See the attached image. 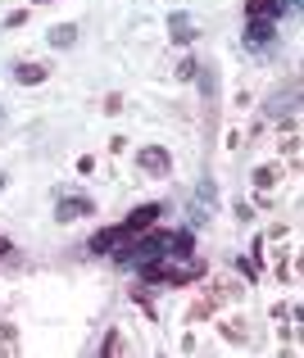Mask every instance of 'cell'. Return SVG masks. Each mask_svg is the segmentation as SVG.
<instances>
[{"mask_svg":"<svg viewBox=\"0 0 304 358\" xmlns=\"http://www.w3.org/2000/svg\"><path fill=\"white\" fill-rule=\"evenodd\" d=\"M282 9H286V0H250V5H245V18H268V23H277Z\"/></svg>","mask_w":304,"mask_h":358,"instance_id":"cell-8","label":"cell"},{"mask_svg":"<svg viewBox=\"0 0 304 358\" xmlns=\"http://www.w3.org/2000/svg\"><path fill=\"white\" fill-rule=\"evenodd\" d=\"M5 23H9V27H23V23H27V9H14V14H9Z\"/></svg>","mask_w":304,"mask_h":358,"instance_id":"cell-20","label":"cell"},{"mask_svg":"<svg viewBox=\"0 0 304 358\" xmlns=\"http://www.w3.org/2000/svg\"><path fill=\"white\" fill-rule=\"evenodd\" d=\"M0 186H5V173H0Z\"/></svg>","mask_w":304,"mask_h":358,"instance_id":"cell-24","label":"cell"},{"mask_svg":"<svg viewBox=\"0 0 304 358\" xmlns=\"http://www.w3.org/2000/svg\"><path fill=\"white\" fill-rule=\"evenodd\" d=\"M168 32H173L177 45H191V41H195V18L177 9V14H168Z\"/></svg>","mask_w":304,"mask_h":358,"instance_id":"cell-5","label":"cell"},{"mask_svg":"<svg viewBox=\"0 0 304 358\" xmlns=\"http://www.w3.org/2000/svg\"><path fill=\"white\" fill-rule=\"evenodd\" d=\"M236 268H241V272H245V277H250V281H259V263H254V259H241V263H236Z\"/></svg>","mask_w":304,"mask_h":358,"instance_id":"cell-18","label":"cell"},{"mask_svg":"<svg viewBox=\"0 0 304 358\" xmlns=\"http://www.w3.org/2000/svg\"><path fill=\"white\" fill-rule=\"evenodd\" d=\"M132 241H137V236L127 231V222H118V227H104V231H96V236H91V250H96V254H113V259H118V254L127 250Z\"/></svg>","mask_w":304,"mask_h":358,"instance_id":"cell-2","label":"cell"},{"mask_svg":"<svg viewBox=\"0 0 304 358\" xmlns=\"http://www.w3.org/2000/svg\"><path fill=\"white\" fill-rule=\"evenodd\" d=\"M159 213H164L159 204H141V209H132V213H127V231H132V236L150 231V227H155V218H159Z\"/></svg>","mask_w":304,"mask_h":358,"instance_id":"cell-6","label":"cell"},{"mask_svg":"<svg viewBox=\"0 0 304 358\" xmlns=\"http://www.w3.org/2000/svg\"><path fill=\"white\" fill-rule=\"evenodd\" d=\"M223 336L232 345H245L250 341V322H245V317H232V322H223Z\"/></svg>","mask_w":304,"mask_h":358,"instance_id":"cell-13","label":"cell"},{"mask_svg":"<svg viewBox=\"0 0 304 358\" xmlns=\"http://www.w3.org/2000/svg\"><path fill=\"white\" fill-rule=\"evenodd\" d=\"M205 78H200V91H205V100H214V91H218V73L214 69H200Z\"/></svg>","mask_w":304,"mask_h":358,"instance_id":"cell-14","label":"cell"},{"mask_svg":"<svg viewBox=\"0 0 304 358\" xmlns=\"http://www.w3.org/2000/svg\"><path fill=\"white\" fill-rule=\"evenodd\" d=\"M137 164L146 168V173H155V177H168V168H173V159H168V150H164V145H141Z\"/></svg>","mask_w":304,"mask_h":358,"instance_id":"cell-4","label":"cell"},{"mask_svg":"<svg viewBox=\"0 0 304 358\" xmlns=\"http://www.w3.org/2000/svg\"><path fill=\"white\" fill-rule=\"evenodd\" d=\"M14 82H18V87H41V82H46V64L23 59V64L14 69Z\"/></svg>","mask_w":304,"mask_h":358,"instance_id":"cell-9","label":"cell"},{"mask_svg":"<svg viewBox=\"0 0 304 358\" xmlns=\"http://www.w3.org/2000/svg\"><path fill=\"white\" fill-rule=\"evenodd\" d=\"M73 36H78V27H73V23H55L46 41H50L55 50H69V45H73Z\"/></svg>","mask_w":304,"mask_h":358,"instance_id":"cell-11","label":"cell"},{"mask_svg":"<svg viewBox=\"0 0 304 358\" xmlns=\"http://www.w3.org/2000/svg\"><path fill=\"white\" fill-rule=\"evenodd\" d=\"M14 345H18V331L5 327V331H0V354H14Z\"/></svg>","mask_w":304,"mask_h":358,"instance_id":"cell-16","label":"cell"},{"mask_svg":"<svg viewBox=\"0 0 304 358\" xmlns=\"http://www.w3.org/2000/svg\"><path fill=\"white\" fill-rule=\"evenodd\" d=\"M9 250H14V245H9V241H5V236H0V254H9Z\"/></svg>","mask_w":304,"mask_h":358,"instance_id":"cell-21","label":"cell"},{"mask_svg":"<svg viewBox=\"0 0 304 358\" xmlns=\"http://www.w3.org/2000/svg\"><path fill=\"white\" fill-rule=\"evenodd\" d=\"M195 69H200L195 59H182V64H177V78H182V82H191V78H195Z\"/></svg>","mask_w":304,"mask_h":358,"instance_id":"cell-17","label":"cell"},{"mask_svg":"<svg viewBox=\"0 0 304 358\" xmlns=\"http://www.w3.org/2000/svg\"><path fill=\"white\" fill-rule=\"evenodd\" d=\"M209 272V263L200 254H186V250H173V254H159V259L141 263V281L146 286H191Z\"/></svg>","mask_w":304,"mask_h":358,"instance_id":"cell-1","label":"cell"},{"mask_svg":"<svg viewBox=\"0 0 304 358\" xmlns=\"http://www.w3.org/2000/svg\"><path fill=\"white\" fill-rule=\"evenodd\" d=\"M123 350H127V345H123V336H118V331H109V336H104L100 354H123Z\"/></svg>","mask_w":304,"mask_h":358,"instance_id":"cell-15","label":"cell"},{"mask_svg":"<svg viewBox=\"0 0 304 358\" xmlns=\"http://www.w3.org/2000/svg\"><path fill=\"white\" fill-rule=\"evenodd\" d=\"M277 182H282V168H277V164H263V168H254V186H259V191H272Z\"/></svg>","mask_w":304,"mask_h":358,"instance_id":"cell-12","label":"cell"},{"mask_svg":"<svg viewBox=\"0 0 304 358\" xmlns=\"http://www.w3.org/2000/svg\"><path fill=\"white\" fill-rule=\"evenodd\" d=\"M104 114H123V96H104Z\"/></svg>","mask_w":304,"mask_h":358,"instance_id":"cell-19","label":"cell"},{"mask_svg":"<svg viewBox=\"0 0 304 358\" xmlns=\"http://www.w3.org/2000/svg\"><path fill=\"white\" fill-rule=\"evenodd\" d=\"M91 213H96V204H91V200H60L55 218H60V222H78V218H91Z\"/></svg>","mask_w":304,"mask_h":358,"instance_id":"cell-7","label":"cell"},{"mask_svg":"<svg viewBox=\"0 0 304 358\" xmlns=\"http://www.w3.org/2000/svg\"><path fill=\"white\" fill-rule=\"evenodd\" d=\"M218 304H223V295H200V299L191 304V313H186V317H191V322H200V317H214Z\"/></svg>","mask_w":304,"mask_h":358,"instance_id":"cell-10","label":"cell"},{"mask_svg":"<svg viewBox=\"0 0 304 358\" xmlns=\"http://www.w3.org/2000/svg\"><path fill=\"white\" fill-rule=\"evenodd\" d=\"M0 122H5V109H0Z\"/></svg>","mask_w":304,"mask_h":358,"instance_id":"cell-23","label":"cell"},{"mask_svg":"<svg viewBox=\"0 0 304 358\" xmlns=\"http://www.w3.org/2000/svg\"><path fill=\"white\" fill-rule=\"evenodd\" d=\"M272 36H277V23H268V18H245V45H250V50H268Z\"/></svg>","mask_w":304,"mask_h":358,"instance_id":"cell-3","label":"cell"},{"mask_svg":"<svg viewBox=\"0 0 304 358\" xmlns=\"http://www.w3.org/2000/svg\"><path fill=\"white\" fill-rule=\"evenodd\" d=\"M32 5H50V0H32Z\"/></svg>","mask_w":304,"mask_h":358,"instance_id":"cell-22","label":"cell"}]
</instances>
